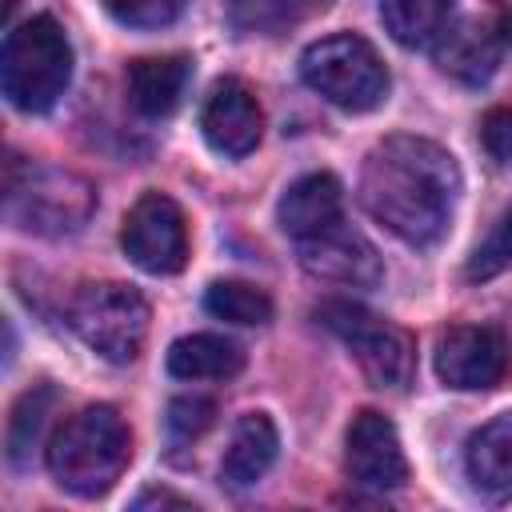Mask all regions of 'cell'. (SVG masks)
<instances>
[{"label": "cell", "mask_w": 512, "mask_h": 512, "mask_svg": "<svg viewBox=\"0 0 512 512\" xmlns=\"http://www.w3.org/2000/svg\"><path fill=\"white\" fill-rule=\"evenodd\" d=\"M460 168L448 148L424 136L380 140L360 168V204L396 240L432 248L456 212Z\"/></svg>", "instance_id": "obj_1"}, {"label": "cell", "mask_w": 512, "mask_h": 512, "mask_svg": "<svg viewBox=\"0 0 512 512\" xmlns=\"http://www.w3.org/2000/svg\"><path fill=\"white\" fill-rule=\"evenodd\" d=\"M128 460H132V432L124 424V416L108 404L80 408L48 440L52 480L80 500L104 496L120 480Z\"/></svg>", "instance_id": "obj_2"}, {"label": "cell", "mask_w": 512, "mask_h": 512, "mask_svg": "<svg viewBox=\"0 0 512 512\" xmlns=\"http://www.w3.org/2000/svg\"><path fill=\"white\" fill-rule=\"evenodd\" d=\"M96 212V188L68 172V168H52V164H8V180H4V216L12 228L28 232V236H72L80 232Z\"/></svg>", "instance_id": "obj_3"}, {"label": "cell", "mask_w": 512, "mask_h": 512, "mask_svg": "<svg viewBox=\"0 0 512 512\" xmlns=\"http://www.w3.org/2000/svg\"><path fill=\"white\" fill-rule=\"evenodd\" d=\"M72 80V44L52 16H28L8 28L0 52V88L20 112H48Z\"/></svg>", "instance_id": "obj_4"}, {"label": "cell", "mask_w": 512, "mask_h": 512, "mask_svg": "<svg viewBox=\"0 0 512 512\" xmlns=\"http://www.w3.org/2000/svg\"><path fill=\"white\" fill-rule=\"evenodd\" d=\"M304 84L344 112H372L388 96V68L376 48L356 32H336L304 48Z\"/></svg>", "instance_id": "obj_5"}, {"label": "cell", "mask_w": 512, "mask_h": 512, "mask_svg": "<svg viewBox=\"0 0 512 512\" xmlns=\"http://www.w3.org/2000/svg\"><path fill=\"white\" fill-rule=\"evenodd\" d=\"M148 300L132 284H84L68 304L72 332L108 364H132L148 340Z\"/></svg>", "instance_id": "obj_6"}, {"label": "cell", "mask_w": 512, "mask_h": 512, "mask_svg": "<svg viewBox=\"0 0 512 512\" xmlns=\"http://www.w3.org/2000/svg\"><path fill=\"white\" fill-rule=\"evenodd\" d=\"M316 316L328 332H336L348 344V352L356 356V364L372 388H380V392L408 388L412 368H416V348L404 328L388 324L384 316H376L352 300H324L316 308Z\"/></svg>", "instance_id": "obj_7"}, {"label": "cell", "mask_w": 512, "mask_h": 512, "mask_svg": "<svg viewBox=\"0 0 512 512\" xmlns=\"http://www.w3.org/2000/svg\"><path fill=\"white\" fill-rule=\"evenodd\" d=\"M120 244H124V256L152 276L180 272L188 260V224L180 204L164 192H144L124 216Z\"/></svg>", "instance_id": "obj_8"}, {"label": "cell", "mask_w": 512, "mask_h": 512, "mask_svg": "<svg viewBox=\"0 0 512 512\" xmlns=\"http://www.w3.org/2000/svg\"><path fill=\"white\" fill-rule=\"evenodd\" d=\"M512 368V344L496 324H452L436 340V376L460 392L496 388Z\"/></svg>", "instance_id": "obj_9"}, {"label": "cell", "mask_w": 512, "mask_h": 512, "mask_svg": "<svg viewBox=\"0 0 512 512\" xmlns=\"http://www.w3.org/2000/svg\"><path fill=\"white\" fill-rule=\"evenodd\" d=\"M508 48V20L488 12V16H464L456 24H448L436 40H432V60L444 76L480 88L496 76L500 60Z\"/></svg>", "instance_id": "obj_10"}, {"label": "cell", "mask_w": 512, "mask_h": 512, "mask_svg": "<svg viewBox=\"0 0 512 512\" xmlns=\"http://www.w3.org/2000/svg\"><path fill=\"white\" fill-rule=\"evenodd\" d=\"M296 252H300L304 272H312L316 280H328V284L372 288L384 276L376 248L368 244V236H360L352 224H344V216L336 224L320 228L316 236L296 240Z\"/></svg>", "instance_id": "obj_11"}, {"label": "cell", "mask_w": 512, "mask_h": 512, "mask_svg": "<svg viewBox=\"0 0 512 512\" xmlns=\"http://www.w3.org/2000/svg\"><path fill=\"white\" fill-rule=\"evenodd\" d=\"M344 468L360 488H400L408 480V460L396 436V424L376 412L364 408L352 416L348 424V448H344Z\"/></svg>", "instance_id": "obj_12"}, {"label": "cell", "mask_w": 512, "mask_h": 512, "mask_svg": "<svg viewBox=\"0 0 512 512\" xmlns=\"http://www.w3.org/2000/svg\"><path fill=\"white\" fill-rule=\"evenodd\" d=\"M200 132L220 156H248L264 132V112L256 104V92L236 76L216 80L200 108Z\"/></svg>", "instance_id": "obj_13"}, {"label": "cell", "mask_w": 512, "mask_h": 512, "mask_svg": "<svg viewBox=\"0 0 512 512\" xmlns=\"http://www.w3.org/2000/svg\"><path fill=\"white\" fill-rule=\"evenodd\" d=\"M340 180L332 172H308L296 184H288V192L276 204V224L284 236L292 240H308L320 228L340 220Z\"/></svg>", "instance_id": "obj_14"}, {"label": "cell", "mask_w": 512, "mask_h": 512, "mask_svg": "<svg viewBox=\"0 0 512 512\" xmlns=\"http://www.w3.org/2000/svg\"><path fill=\"white\" fill-rule=\"evenodd\" d=\"M188 76H192L188 56H140L124 72L128 104L140 116L160 120V116L176 112V104H180V96L188 88Z\"/></svg>", "instance_id": "obj_15"}, {"label": "cell", "mask_w": 512, "mask_h": 512, "mask_svg": "<svg viewBox=\"0 0 512 512\" xmlns=\"http://www.w3.org/2000/svg\"><path fill=\"white\" fill-rule=\"evenodd\" d=\"M464 472L472 488L488 500L512 496V412L488 420L480 432H472L464 448Z\"/></svg>", "instance_id": "obj_16"}, {"label": "cell", "mask_w": 512, "mask_h": 512, "mask_svg": "<svg viewBox=\"0 0 512 512\" xmlns=\"http://www.w3.org/2000/svg\"><path fill=\"white\" fill-rule=\"evenodd\" d=\"M276 448H280V436H276L272 416L268 412H244L232 428L228 448H224L220 480L232 484V488H252L272 468Z\"/></svg>", "instance_id": "obj_17"}, {"label": "cell", "mask_w": 512, "mask_h": 512, "mask_svg": "<svg viewBox=\"0 0 512 512\" xmlns=\"http://www.w3.org/2000/svg\"><path fill=\"white\" fill-rule=\"evenodd\" d=\"M164 364H168V372L176 380H228V376H236L244 368V352L228 336L196 332V336L172 340Z\"/></svg>", "instance_id": "obj_18"}, {"label": "cell", "mask_w": 512, "mask_h": 512, "mask_svg": "<svg viewBox=\"0 0 512 512\" xmlns=\"http://www.w3.org/2000/svg\"><path fill=\"white\" fill-rule=\"evenodd\" d=\"M448 16L452 0H380V20L404 48H432V40L448 28Z\"/></svg>", "instance_id": "obj_19"}, {"label": "cell", "mask_w": 512, "mask_h": 512, "mask_svg": "<svg viewBox=\"0 0 512 512\" xmlns=\"http://www.w3.org/2000/svg\"><path fill=\"white\" fill-rule=\"evenodd\" d=\"M52 400H56L52 384H32V388L12 404V416H8V464H12V468H28V464H32V448H36L40 436H44Z\"/></svg>", "instance_id": "obj_20"}, {"label": "cell", "mask_w": 512, "mask_h": 512, "mask_svg": "<svg viewBox=\"0 0 512 512\" xmlns=\"http://www.w3.org/2000/svg\"><path fill=\"white\" fill-rule=\"evenodd\" d=\"M204 308H208V316L228 320V324H244V328L272 320L268 292L256 288V284H248V280H216V284H208Z\"/></svg>", "instance_id": "obj_21"}, {"label": "cell", "mask_w": 512, "mask_h": 512, "mask_svg": "<svg viewBox=\"0 0 512 512\" xmlns=\"http://www.w3.org/2000/svg\"><path fill=\"white\" fill-rule=\"evenodd\" d=\"M300 0H232L228 20L244 36H276L300 16Z\"/></svg>", "instance_id": "obj_22"}, {"label": "cell", "mask_w": 512, "mask_h": 512, "mask_svg": "<svg viewBox=\"0 0 512 512\" xmlns=\"http://www.w3.org/2000/svg\"><path fill=\"white\" fill-rule=\"evenodd\" d=\"M504 268H512V208L496 220V228L488 232V240L468 256L464 276H468V280H492V276H500Z\"/></svg>", "instance_id": "obj_23"}, {"label": "cell", "mask_w": 512, "mask_h": 512, "mask_svg": "<svg viewBox=\"0 0 512 512\" xmlns=\"http://www.w3.org/2000/svg\"><path fill=\"white\" fill-rule=\"evenodd\" d=\"M212 420H216V404H212L208 396H176V400L168 404V416H164L168 436H172L176 444L200 440V436L212 428Z\"/></svg>", "instance_id": "obj_24"}, {"label": "cell", "mask_w": 512, "mask_h": 512, "mask_svg": "<svg viewBox=\"0 0 512 512\" xmlns=\"http://www.w3.org/2000/svg\"><path fill=\"white\" fill-rule=\"evenodd\" d=\"M100 8L124 28H164L180 16L184 0H100Z\"/></svg>", "instance_id": "obj_25"}, {"label": "cell", "mask_w": 512, "mask_h": 512, "mask_svg": "<svg viewBox=\"0 0 512 512\" xmlns=\"http://www.w3.org/2000/svg\"><path fill=\"white\" fill-rule=\"evenodd\" d=\"M480 140L496 164H512V108H492L480 124Z\"/></svg>", "instance_id": "obj_26"}, {"label": "cell", "mask_w": 512, "mask_h": 512, "mask_svg": "<svg viewBox=\"0 0 512 512\" xmlns=\"http://www.w3.org/2000/svg\"><path fill=\"white\" fill-rule=\"evenodd\" d=\"M132 508H192V500H184V496H172V492H140L136 500H132Z\"/></svg>", "instance_id": "obj_27"}, {"label": "cell", "mask_w": 512, "mask_h": 512, "mask_svg": "<svg viewBox=\"0 0 512 512\" xmlns=\"http://www.w3.org/2000/svg\"><path fill=\"white\" fill-rule=\"evenodd\" d=\"M324 4H328V0H300V8H304V12H308V8H324Z\"/></svg>", "instance_id": "obj_28"}]
</instances>
